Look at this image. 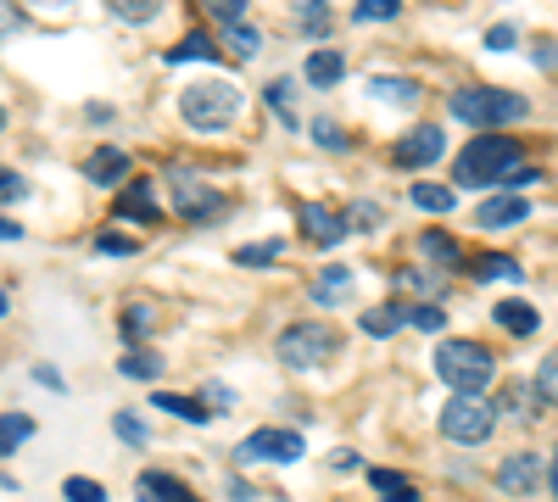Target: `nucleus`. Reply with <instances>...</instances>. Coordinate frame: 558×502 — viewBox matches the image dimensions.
<instances>
[{
  "instance_id": "nucleus-14",
  "label": "nucleus",
  "mask_w": 558,
  "mask_h": 502,
  "mask_svg": "<svg viewBox=\"0 0 558 502\" xmlns=\"http://www.w3.org/2000/svg\"><path fill=\"white\" fill-rule=\"evenodd\" d=\"M302 78H307L313 89H336V84L347 78V57H341V51H313V57L302 62Z\"/></svg>"
},
{
  "instance_id": "nucleus-35",
  "label": "nucleus",
  "mask_w": 558,
  "mask_h": 502,
  "mask_svg": "<svg viewBox=\"0 0 558 502\" xmlns=\"http://www.w3.org/2000/svg\"><path fill=\"white\" fill-rule=\"evenodd\" d=\"M62 491H68V502H107V491H101L96 480H84V475H68Z\"/></svg>"
},
{
  "instance_id": "nucleus-44",
  "label": "nucleus",
  "mask_w": 558,
  "mask_h": 502,
  "mask_svg": "<svg viewBox=\"0 0 558 502\" xmlns=\"http://www.w3.org/2000/svg\"><path fill=\"white\" fill-rule=\"evenodd\" d=\"M140 330H151V313L146 307H129L123 313V335H140Z\"/></svg>"
},
{
  "instance_id": "nucleus-2",
  "label": "nucleus",
  "mask_w": 558,
  "mask_h": 502,
  "mask_svg": "<svg viewBox=\"0 0 558 502\" xmlns=\"http://www.w3.org/2000/svg\"><path fill=\"white\" fill-rule=\"evenodd\" d=\"M436 375L458 391V396H481L497 380V357L481 341H441L436 346Z\"/></svg>"
},
{
  "instance_id": "nucleus-40",
  "label": "nucleus",
  "mask_w": 558,
  "mask_h": 502,
  "mask_svg": "<svg viewBox=\"0 0 558 502\" xmlns=\"http://www.w3.org/2000/svg\"><path fill=\"white\" fill-rule=\"evenodd\" d=\"M347 223H352V230H375V223H380V207H375V201H357V207L347 212Z\"/></svg>"
},
{
  "instance_id": "nucleus-16",
  "label": "nucleus",
  "mask_w": 558,
  "mask_h": 502,
  "mask_svg": "<svg viewBox=\"0 0 558 502\" xmlns=\"http://www.w3.org/2000/svg\"><path fill=\"white\" fill-rule=\"evenodd\" d=\"M492 318H497L508 335H536V325H542V313H536L531 302H497Z\"/></svg>"
},
{
  "instance_id": "nucleus-13",
  "label": "nucleus",
  "mask_w": 558,
  "mask_h": 502,
  "mask_svg": "<svg viewBox=\"0 0 558 502\" xmlns=\"http://www.w3.org/2000/svg\"><path fill=\"white\" fill-rule=\"evenodd\" d=\"M520 218H531V207H525L520 196H486V207L475 212L481 230H514Z\"/></svg>"
},
{
  "instance_id": "nucleus-23",
  "label": "nucleus",
  "mask_w": 558,
  "mask_h": 502,
  "mask_svg": "<svg viewBox=\"0 0 558 502\" xmlns=\"http://www.w3.org/2000/svg\"><path fill=\"white\" fill-rule=\"evenodd\" d=\"M470 273H475V280H525V268L514 257H475Z\"/></svg>"
},
{
  "instance_id": "nucleus-27",
  "label": "nucleus",
  "mask_w": 558,
  "mask_h": 502,
  "mask_svg": "<svg viewBox=\"0 0 558 502\" xmlns=\"http://www.w3.org/2000/svg\"><path fill=\"white\" fill-rule=\"evenodd\" d=\"M408 325V307H375V313H363V330L368 335H391Z\"/></svg>"
},
{
  "instance_id": "nucleus-5",
  "label": "nucleus",
  "mask_w": 558,
  "mask_h": 502,
  "mask_svg": "<svg viewBox=\"0 0 558 502\" xmlns=\"http://www.w3.org/2000/svg\"><path fill=\"white\" fill-rule=\"evenodd\" d=\"M336 346H341V335L324 325V318L286 325V330H279V341H274V352H279V363H286V369H313V363H324Z\"/></svg>"
},
{
  "instance_id": "nucleus-21",
  "label": "nucleus",
  "mask_w": 558,
  "mask_h": 502,
  "mask_svg": "<svg viewBox=\"0 0 558 502\" xmlns=\"http://www.w3.org/2000/svg\"><path fill=\"white\" fill-rule=\"evenodd\" d=\"M347 285H352V268H341V262H330V268H324V273H318V280H313V302H318V307H324V302H336V296H341Z\"/></svg>"
},
{
  "instance_id": "nucleus-34",
  "label": "nucleus",
  "mask_w": 558,
  "mask_h": 502,
  "mask_svg": "<svg viewBox=\"0 0 558 502\" xmlns=\"http://www.w3.org/2000/svg\"><path fill=\"white\" fill-rule=\"evenodd\" d=\"M223 39H229V51H235V57H257V28L229 23V28H223Z\"/></svg>"
},
{
  "instance_id": "nucleus-20",
  "label": "nucleus",
  "mask_w": 558,
  "mask_h": 502,
  "mask_svg": "<svg viewBox=\"0 0 558 502\" xmlns=\"http://www.w3.org/2000/svg\"><path fill=\"white\" fill-rule=\"evenodd\" d=\"M118 375L123 380H157L162 375V357L157 352H123L118 357Z\"/></svg>"
},
{
  "instance_id": "nucleus-22",
  "label": "nucleus",
  "mask_w": 558,
  "mask_h": 502,
  "mask_svg": "<svg viewBox=\"0 0 558 502\" xmlns=\"http://www.w3.org/2000/svg\"><path fill=\"white\" fill-rule=\"evenodd\" d=\"M408 196H413V207H425V212H452L458 207V191L452 185H413Z\"/></svg>"
},
{
  "instance_id": "nucleus-29",
  "label": "nucleus",
  "mask_w": 558,
  "mask_h": 502,
  "mask_svg": "<svg viewBox=\"0 0 558 502\" xmlns=\"http://www.w3.org/2000/svg\"><path fill=\"white\" fill-rule=\"evenodd\" d=\"M368 480H375V491H380L386 502H413V486H408L402 475H391V469H368Z\"/></svg>"
},
{
  "instance_id": "nucleus-43",
  "label": "nucleus",
  "mask_w": 558,
  "mask_h": 502,
  "mask_svg": "<svg viewBox=\"0 0 558 502\" xmlns=\"http://www.w3.org/2000/svg\"><path fill=\"white\" fill-rule=\"evenodd\" d=\"M313 140H318V146H330V151H341V146H347V134H336V123H313Z\"/></svg>"
},
{
  "instance_id": "nucleus-17",
  "label": "nucleus",
  "mask_w": 558,
  "mask_h": 502,
  "mask_svg": "<svg viewBox=\"0 0 558 502\" xmlns=\"http://www.w3.org/2000/svg\"><path fill=\"white\" fill-rule=\"evenodd\" d=\"M118 218H140V223H157V218H162L157 201H151V185H146V179H134V185L118 196Z\"/></svg>"
},
{
  "instance_id": "nucleus-12",
  "label": "nucleus",
  "mask_w": 558,
  "mask_h": 502,
  "mask_svg": "<svg viewBox=\"0 0 558 502\" xmlns=\"http://www.w3.org/2000/svg\"><path fill=\"white\" fill-rule=\"evenodd\" d=\"M134 491H140V502H202L191 486H184L179 475H168V469H146L134 480Z\"/></svg>"
},
{
  "instance_id": "nucleus-51",
  "label": "nucleus",
  "mask_w": 558,
  "mask_h": 502,
  "mask_svg": "<svg viewBox=\"0 0 558 502\" xmlns=\"http://www.w3.org/2000/svg\"><path fill=\"white\" fill-rule=\"evenodd\" d=\"M39 7H68V0H39Z\"/></svg>"
},
{
  "instance_id": "nucleus-49",
  "label": "nucleus",
  "mask_w": 558,
  "mask_h": 502,
  "mask_svg": "<svg viewBox=\"0 0 558 502\" xmlns=\"http://www.w3.org/2000/svg\"><path fill=\"white\" fill-rule=\"evenodd\" d=\"M0 241H17V223H7V218H0Z\"/></svg>"
},
{
  "instance_id": "nucleus-7",
  "label": "nucleus",
  "mask_w": 558,
  "mask_h": 502,
  "mask_svg": "<svg viewBox=\"0 0 558 502\" xmlns=\"http://www.w3.org/2000/svg\"><path fill=\"white\" fill-rule=\"evenodd\" d=\"M173 201H179V218L191 223H213V212H223V196L207 191L191 168H173Z\"/></svg>"
},
{
  "instance_id": "nucleus-28",
  "label": "nucleus",
  "mask_w": 558,
  "mask_h": 502,
  "mask_svg": "<svg viewBox=\"0 0 558 502\" xmlns=\"http://www.w3.org/2000/svg\"><path fill=\"white\" fill-rule=\"evenodd\" d=\"M397 12H402V0H357L352 23H391Z\"/></svg>"
},
{
  "instance_id": "nucleus-42",
  "label": "nucleus",
  "mask_w": 558,
  "mask_h": 502,
  "mask_svg": "<svg viewBox=\"0 0 558 502\" xmlns=\"http://www.w3.org/2000/svg\"><path fill=\"white\" fill-rule=\"evenodd\" d=\"M514 39H520V34H514V23H497V28H486V45H492V51H508Z\"/></svg>"
},
{
  "instance_id": "nucleus-9",
  "label": "nucleus",
  "mask_w": 558,
  "mask_h": 502,
  "mask_svg": "<svg viewBox=\"0 0 558 502\" xmlns=\"http://www.w3.org/2000/svg\"><path fill=\"white\" fill-rule=\"evenodd\" d=\"M447 151V134L436 128V123H418V128H408L402 140H397V168H430L436 157Z\"/></svg>"
},
{
  "instance_id": "nucleus-26",
  "label": "nucleus",
  "mask_w": 558,
  "mask_h": 502,
  "mask_svg": "<svg viewBox=\"0 0 558 502\" xmlns=\"http://www.w3.org/2000/svg\"><path fill=\"white\" fill-rule=\"evenodd\" d=\"M418 252H425V257H436V268H452V262H458V241H452V235H441V230L418 235Z\"/></svg>"
},
{
  "instance_id": "nucleus-37",
  "label": "nucleus",
  "mask_w": 558,
  "mask_h": 502,
  "mask_svg": "<svg viewBox=\"0 0 558 502\" xmlns=\"http://www.w3.org/2000/svg\"><path fill=\"white\" fill-rule=\"evenodd\" d=\"M408 325H418V330H441V325H447V313L425 302V307H408Z\"/></svg>"
},
{
  "instance_id": "nucleus-33",
  "label": "nucleus",
  "mask_w": 558,
  "mask_h": 502,
  "mask_svg": "<svg viewBox=\"0 0 558 502\" xmlns=\"http://www.w3.org/2000/svg\"><path fill=\"white\" fill-rule=\"evenodd\" d=\"M536 396L558 407V352H547V357H542V369H536Z\"/></svg>"
},
{
  "instance_id": "nucleus-52",
  "label": "nucleus",
  "mask_w": 558,
  "mask_h": 502,
  "mask_svg": "<svg viewBox=\"0 0 558 502\" xmlns=\"http://www.w3.org/2000/svg\"><path fill=\"white\" fill-rule=\"evenodd\" d=\"M0 313H7V291H0Z\"/></svg>"
},
{
  "instance_id": "nucleus-50",
  "label": "nucleus",
  "mask_w": 558,
  "mask_h": 502,
  "mask_svg": "<svg viewBox=\"0 0 558 502\" xmlns=\"http://www.w3.org/2000/svg\"><path fill=\"white\" fill-rule=\"evenodd\" d=\"M547 486H553V497H558V452H553V469H547Z\"/></svg>"
},
{
  "instance_id": "nucleus-39",
  "label": "nucleus",
  "mask_w": 558,
  "mask_h": 502,
  "mask_svg": "<svg viewBox=\"0 0 558 502\" xmlns=\"http://www.w3.org/2000/svg\"><path fill=\"white\" fill-rule=\"evenodd\" d=\"M28 196V179H17L12 168H0V201H23Z\"/></svg>"
},
{
  "instance_id": "nucleus-25",
  "label": "nucleus",
  "mask_w": 558,
  "mask_h": 502,
  "mask_svg": "<svg viewBox=\"0 0 558 502\" xmlns=\"http://www.w3.org/2000/svg\"><path fill=\"white\" fill-rule=\"evenodd\" d=\"M28 436H34V419H28V414H7V419H0V458H7V452H17Z\"/></svg>"
},
{
  "instance_id": "nucleus-36",
  "label": "nucleus",
  "mask_w": 558,
  "mask_h": 502,
  "mask_svg": "<svg viewBox=\"0 0 558 502\" xmlns=\"http://www.w3.org/2000/svg\"><path fill=\"white\" fill-rule=\"evenodd\" d=\"M112 430H118V441H129V446H146V419H134V414H112Z\"/></svg>"
},
{
  "instance_id": "nucleus-24",
  "label": "nucleus",
  "mask_w": 558,
  "mask_h": 502,
  "mask_svg": "<svg viewBox=\"0 0 558 502\" xmlns=\"http://www.w3.org/2000/svg\"><path fill=\"white\" fill-rule=\"evenodd\" d=\"M157 407H162V414L191 419V425H207V414H213V407H202V402H191V396H173V391H157Z\"/></svg>"
},
{
  "instance_id": "nucleus-38",
  "label": "nucleus",
  "mask_w": 558,
  "mask_h": 502,
  "mask_svg": "<svg viewBox=\"0 0 558 502\" xmlns=\"http://www.w3.org/2000/svg\"><path fill=\"white\" fill-rule=\"evenodd\" d=\"M134 235H96V252H107V257H134Z\"/></svg>"
},
{
  "instance_id": "nucleus-3",
  "label": "nucleus",
  "mask_w": 558,
  "mask_h": 502,
  "mask_svg": "<svg viewBox=\"0 0 558 502\" xmlns=\"http://www.w3.org/2000/svg\"><path fill=\"white\" fill-rule=\"evenodd\" d=\"M179 118L191 123L196 134H218L241 118V84L229 78H207V84H191L179 96Z\"/></svg>"
},
{
  "instance_id": "nucleus-1",
  "label": "nucleus",
  "mask_w": 558,
  "mask_h": 502,
  "mask_svg": "<svg viewBox=\"0 0 558 502\" xmlns=\"http://www.w3.org/2000/svg\"><path fill=\"white\" fill-rule=\"evenodd\" d=\"M520 140H508V134H475L470 146L458 151L452 162V179L463 191H481V185H502V173L508 168H520Z\"/></svg>"
},
{
  "instance_id": "nucleus-41",
  "label": "nucleus",
  "mask_w": 558,
  "mask_h": 502,
  "mask_svg": "<svg viewBox=\"0 0 558 502\" xmlns=\"http://www.w3.org/2000/svg\"><path fill=\"white\" fill-rule=\"evenodd\" d=\"M207 12H213V17H223V28H229V23H241L246 0H207Z\"/></svg>"
},
{
  "instance_id": "nucleus-8",
  "label": "nucleus",
  "mask_w": 558,
  "mask_h": 502,
  "mask_svg": "<svg viewBox=\"0 0 558 502\" xmlns=\"http://www.w3.org/2000/svg\"><path fill=\"white\" fill-rule=\"evenodd\" d=\"M241 458H246V464H257V458H268V464H296V458H302V436H296V430H252V436L241 441Z\"/></svg>"
},
{
  "instance_id": "nucleus-48",
  "label": "nucleus",
  "mask_w": 558,
  "mask_h": 502,
  "mask_svg": "<svg viewBox=\"0 0 558 502\" xmlns=\"http://www.w3.org/2000/svg\"><path fill=\"white\" fill-rule=\"evenodd\" d=\"M34 380H39V385H51V391H62V375H57V369H45V363L34 369Z\"/></svg>"
},
{
  "instance_id": "nucleus-45",
  "label": "nucleus",
  "mask_w": 558,
  "mask_h": 502,
  "mask_svg": "<svg viewBox=\"0 0 558 502\" xmlns=\"http://www.w3.org/2000/svg\"><path fill=\"white\" fill-rule=\"evenodd\" d=\"M531 179H536V168L520 162V168H508V173H502V185H508V191H520V185H531Z\"/></svg>"
},
{
  "instance_id": "nucleus-10",
  "label": "nucleus",
  "mask_w": 558,
  "mask_h": 502,
  "mask_svg": "<svg viewBox=\"0 0 558 502\" xmlns=\"http://www.w3.org/2000/svg\"><path fill=\"white\" fill-rule=\"evenodd\" d=\"M347 230H352V223H347L341 212H330L324 201H302V235H307L313 246H341Z\"/></svg>"
},
{
  "instance_id": "nucleus-19",
  "label": "nucleus",
  "mask_w": 558,
  "mask_h": 502,
  "mask_svg": "<svg viewBox=\"0 0 558 502\" xmlns=\"http://www.w3.org/2000/svg\"><path fill=\"white\" fill-rule=\"evenodd\" d=\"M268 107H274V118L286 123V128H302V118H296V84L291 78H274L268 84Z\"/></svg>"
},
{
  "instance_id": "nucleus-46",
  "label": "nucleus",
  "mask_w": 558,
  "mask_h": 502,
  "mask_svg": "<svg viewBox=\"0 0 558 502\" xmlns=\"http://www.w3.org/2000/svg\"><path fill=\"white\" fill-rule=\"evenodd\" d=\"M23 28V12L12 7V0H0V34H17Z\"/></svg>"
},
{
  "instance_id": "nucleus-18",
  "label": "nucleus",
  "mask_w": 558,
  "mask_h": 502,
  "mask_svg": "<svg viewBox=\"0 0 558 502\" xmlns=\"http://www.w3.org/2000/svg\"><path fill=\"white\" fill-rule=\"evenodd\" d=\"M218 57H223V51H218V45H213L207 34H184L162 62H168V68H179V62H218Z\"/></svg>"
},
{
  "instance_id": "nucleus-53",
  "label": "nucleus",
  "mask_w": 558,
  "mask_h": 502,
  "mask_svg": "<svg viewBox=\"0 0 558 502\" xmlns=\"http://www.w3.org/2000/svg\"><path fill=\"white\" fill-rule=\"evenodd\" d=\"M0 128H7V107H0Z\"/></svg>"
},
{
  "instance_id": "nucleus-31",
  "label": "nucleus",
  "mask_w": 558,
  "mask_h": 502,
  "mask_svg": "<svg viewBox=\"0 0 558 502\" xmlns=\"http://www.w3.org/2000/svg\"><path fill=\"white\" fill-rule=\"evenodd\" d=\"M375 96H380V101L413 107V101H418V84H413V78H375Z\"/></svg>"
},
{
  "instance_id": "nucleus-30",
  "label": "nucleus",
  "mask_w": 558,
  "mask_h": 502,
  "mask_svg": "<svg viewBox=\"0 0 558 502\" xmlns=\"http://www.w3.org/2000/svg\"><path fill=\"white\" fill-rule=\"evenodd\" d=\"M162 7H168V0H112V12H118L123 23H151Z\"/></svg>"
},
{
  "instance_id": "nucleus-47",
  "label": "nucleus",
  "mask_w": 558,
  "mask_h": 502,
  "mask_svg": "<svg viewBox=\"0 0 558 502\" xmlns=\"http://www.w3.org/2000/svg\"><path fill=\"white\" fill-rule=\"evenodd\" d=\"M536 62H542V68H558V39H542V45H536Z\"/></svg>"
},
{
  "instance_id": "nucleus-6",
  "label": "nucleus",
  "mask_w": 558,
  "mask_h": 502,
  "mask_svg": "<svg viewBox=\"0 0 558 502\" xmlns=\"http://www.w3.org/2000/svg\"><path fill=\"white\" fill-rule=\"evenodd\" d=\"M497 430V402L492 396H452L441 407V436L458 446H481Z\"/></svg>"
},
{
  "instance_id": "nucleus-32",
  "label": "nucleus",
  "mask_w": 558,
  "mask_h": 502,
  "mask_svg": "<svg viewBox=\"0 0 558 502\" xmlns=\"http://www.w3.org/2000/svg\"><path fill=\"white\" fill-rule=\"evenodd\" d=\"M279 252H286V241H257V246H241L235 262H241V268H268Z\"/></svg>"
},
{
  "instance_id": "nucleus-15",
  "label": "nucleus",
  "mask_w": 558,
  "mask_h": 502,
  "mask_svg": "<svg viewBox=\"0 0 558 502\" xmlns=\"http://www.w3.org/2000/svg\"><path fill=\"white\" fill-rule=\"evenodd\" d=\"M84 173H89V185H118V179L129 173V157L118 146H101V151H89Z\"/></svg>"
},
{
  "instance_id": "nucleus-4",
  "label": "nucleus",
  "mask_w": 558,
  "mask_h": 502,
  "mask_svg": "<svg viewBox=\"0 0 558 502\" xmlns=\"http://www.w3.org/2000/svg\"><path fill=\"white\" fill-rule=\"evenodd\" d=\"M447 112H452L458 123L497 128V123H520L531 107H525V96H514V89H492V84H481V89H452V96H447Z\"/></svg>"
},
{
  "instance_id": "nucleus-11",
  "label": "nucleus",
  "mask_w": 558,
  "mask_h": 502,
  "mask_svg": "<svg viewBox=\"0 0 558 502\" xmlns=\"http://www.w3.org/2000/svg\"><path fill=\"white\" fill-rule=\"evenodd\" d=\"M497 486H502L508 497H531V491L542 486V458H536V452H514V458H502Z\"/></svg>"
}]
</instances>
